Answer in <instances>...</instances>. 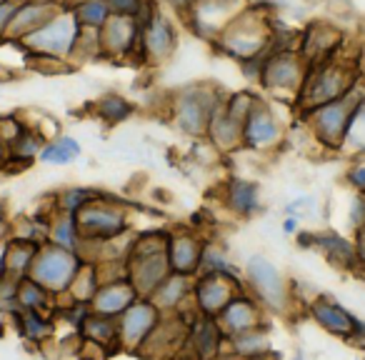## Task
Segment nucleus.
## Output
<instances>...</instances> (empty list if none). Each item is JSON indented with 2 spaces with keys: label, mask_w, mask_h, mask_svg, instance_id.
<instances>
[{
  "label": "nucleus",
  "mask_w": 365,
  "mask_h": 360,
  "mask_svg": "<svg viewBox=\"0 0 365 360\" xmlns=\"http://www.w3.org/2000/svg\"><path fill=\"white\" fill-rule=\"evenodd\" d=\"M215 48L235 61L260 58L273 48V21L260 8H243L215 38Z\"/></svg>",
  "instance_id": "obj_1"
},
{
  "label": "nucleus",
  "mask_w": 365,
  "mask_h": 360,
  "mask_svg": "<svg viewBox=\"0 0 365 360\" xmlns=\"http://www.w3.org/2000/svg\"><path fill=\"white\" fill-rule=\"evenodd\" d=\"M220 98H223V93L215 91L213 86L182 88L173 98V120L182 133H188L193 138H203Z\"/></svg>",
  "instance_id": "obj_6"
},
{
  "label": "nucleus",
  "mask_w": 365,
  "mask_h": 360,
  "mask_svg": "<svg viewBox=\"0 0 365 360\" xmlns=\"http://www.w3.org/2000/svg\"><path fill=\"white\" fill-rule=\"evenodd\" d=\"M198 270L203 275L205 273H233V268H230L223 250L215 248V245H205V243H203V250H200Z\"/></svg>",
  "instance_id": "obj_36"
},
{
  "label": "nucleus",
  "mask_w": 365,
  "mask_h": 360,
  "mask_svg": "<svg viewBox=\"0 0 365 360\" xmlns=\"http://www.w3.org/2000/svg\"><path fill=\"white\" fill-rule=\"evenodd\" d=\"M48 243L61 245V248L78 253V248H81L83 238H81V233H78L76 218H73V215H68V213L58 215V218L53 220L51 230H48Z\"/></svg>",
  "instance_id": "obj_30"
},
{
  "label": "nucleus",
  "mask_w": 365,
  "mask_h": 360,
  "mask_svg": "<svg viewBox=\"0 0 365 360\" xmlns=\"http://www.w3.org/2000/svg\"><path fill=\"white\" fill-rule=\"evenodd\" d=\"M358 71L350 66L348 61H338V58H328V61L318 63V66H308V73L303 78V86L298 91V103L305 113L313 108L330 103L335 98L345 96L358 86Z\"/></svg>",
  "instance_id": "obj_2"
},
{
  "label": "nucleus",
  "mask_w": 365,
  "mask_h": 360,
  "mask_svg": "<svg viewBox=\"0 0 365 360\" xmlns=\"http://www.w3.org/2000/svg\"><path fill=\"white\" fill-rule=\"evenodd\" d=\"M73 218H76L81 238L91 243H110L128 228L125 213L118 205L106 203L103 198L88 200Z\"/></svg>",
  "instance_id": "obj_8"
},
{
  "label": "nucleus",
  "mask_w": 365,
  "mask_h": 360,
  "mask_svg": "<svg viewBox=\"0 0 365 360\" xmlns=\"http://www.w3.org/2000/svg\"><path fill=\"white\" fill-rule=\"evenodd\" d=\"M210 360H243L240 355H215V358H210Z\"/></svg>",
  "instance_id": "obj_47"
},
{
  "label": "nucleus",
  "mask_w": 365,
  "mask_h": 360,
  "mask_svg": "<svg viewBox=\"0 0 365 360\" xmlns=\"http://www.w3.org/2000/svg\"><path fill=\"white\" fill-rule=\"evenodd\" d=\"M230 338H233L235 355H240V358H248V355H255V353H263V350H268V333L263 330V325L240 330V333H233Z\"/></svg>",
  "instance_id": "obj_33"
},
{
  "label": "nucleus",
  "mask_w": 365,
  "mask_h": 360,
  "mask_svg": "<svg viewBox=\"0 0 365 360\" xmlns=\"http://www.w3.org/2000/svg\"><path fill=\"white\" fill-rule=\"evenodd\" d=\"M295 228H298V223H295V218H288V220H285V223H283V230H285V233H295Z\"/></svg>",
  "instance_id": "obj_44"
},
{
  "label": "nucleus",
  "mask_w": 365,
  "mask_h": 360,
  "mask_svg": "<svg viewBox=\"0 0 365 360\" xmlns=\"http://www.w3.org/2000/svg\"><path fill=\"white\" fill-rule=\"evenodd\" d=\"M160 320V310L150 300H135L120 313L118 320V343L128 350H138Z\"/></svg>",
  "instance_id": "obj_14"
},
{
  "label": "nucleus",
  "mask_w": 365,
  "mask_h": 360,
  "mask_svg": "<svg viewBox=\"0 0 365 360\" xmlns=\"http://www.w3.org/2000/svg\"><path fill=\"white\" fill-rule=\"evenodd\" d=\"M48 295H51V293H48L43 285H38L36 280H31L26 275V278L18 280V288H16L13 300H18V305H21V308L43 310L48 305Z\"/></svg>",
  "instance_id": "obj_35"
},
{
  "label": "nucleus",
  "mask_w": 365,
  "mask_h": 360,
  "mask_svg": "<svg viewBox=\"0 0 365 360\" xmlns=\"http://www.w3.org/2000/svg\"><path fill=\"white\" fill-rule=\"evenodd\" d=\"M293 360H303V355H300V353H298V355H295V358H293Z\"/></svg>",
  "instance_id": "obj_48"
},
{
  "label": "nucleus",
  "mask_w": 365,
  "mask_h": 360,
  "mask_svg": "<svg viewBox=\"0 0 365 360\" xmlns=\"http://www.w3.org/2000/svg\"><path fill=\"white\" fill-rule=\"evenodd\" d=\"M38 240H26V238H16L8 243L6 255H3V268H6V275H13L16 280L26 278L28 268H31L33 258L38 253Z\"/></svg>",
  "instance_id": "obj_24"
},
{
  "label": "nucleus",
  "mask_w": 365,
  "mask_h": 360,
  "mask_svg": "<svg viewBox=\"0 0 365 360\" xmlns=\"http://www.w3.org/2000/svg\"><path fill=\"white\" fill-rule=\"evenodd\" d=\"M73 16H76L81 28H101L106 23V18L110 16L106 0H78L76 6H71Z\"/></svg>",
  "instance_id": "obj_32"
},
{
  "label": "nucleus",
  "mask_w": 365,
  "mask_h": 360,
  "mask_svg": "<svg viewBox=\"0 0 365 360\" xmlns=\"http://www.w3.org/2000/svg\"><path fill=\"white\" fill-rule=\"evenodd\" d=\"M280 140H283L280 120L263 101H255L253 110L248 113L243 128H240V143L253 150H270V148L280 145Z\"/></svg>",
  "instance_id": "obj_13"
},
{
  "label": "nucleus",
  "mask_w": 365,
  "mask_h": 360,
  "mask_svg": "<svg viewBox=\"0 0 365 360\" xmlns=\"http://www.w3.org/2000/svg\"><path fill=\"white\" fill-rule=\"evenodd\" d=\"M363 113V91L360 83L345 96L308 110V125L313 128L315 138L328 148H340L350 138V130Z\"/></svg>",
  "instance_id": "obj_3"
},
{
  "label": "nucleus",
  "mask_w": 365,
  "mask_h": 360,
  "mask_svg": "<svg viewBox=\"0 0 365 360\" xmlns=\"http://www.w3.org/2000/svg\"><path fill=\"white\" fill-rule=\"evenodd\" d=\"M168 275H170V265H168L165 250L143 255V258H125V278L130 280L138 295H150Z\"/></svg>",
  "instance_id": "obj_16"
},
{
  "label": "nucleus",
  "mask_w": 365,
  "mask_h": 360,
  "mask_svg": "<svg viewBox=\"0 0 365 360\" xmlns=\"http://www.w3.org/2000/svg\"><path fill=\"white\" fill-rule=\"evenodd\" d=\"M18 3H21V0H3V3H0V41L6 38L8 23H11V18H13V13H16Z\"/></svg>",
  "instance_id": "obj_40"
},
{
  "label": "nucleus",
  "mask_w": 365,
  "mask_h": 360,
  "mask_svg": "<svg viewBox=\"0 0 365 360\" xmlns=\"http://www.w3.org/2000/svg\"><path fill=\"white\" fill-rule=\"evenodd\" d=\"M138 23H140V58H148L150 63L168 61L178 46V33L170 18L153 3Z\"/></svg>",
  "instance_id": "obj_10"
},
{
  "label": "nucleus",
  "mask_w": 365,
  "mask_h": 360,
  "mask_svg": "<svg viewBox=\"0 0 365 360\" xmlns=\"http://www.w3.org/2000/svg\"><path fill=\"white\" fill-rule=\"evenodd\" d=\"M0 3H3V0H0Z\"/></svg>",
  "instance_id": "obj_49"
},
{
  "label": "nucleus",
  "mask_w": 365,
  "mask_h": 360,
  "mask_svg": "<svg viewBox=\"0 0 365 360\" xmlns=\"http://www.w3.org/2000/svg\"><path fill=\"white\" fill-rule=\"evenodd\" d=\"M81 265L83 260L78 253L46 240V245H38L36 258H33L31 268H28V278L36 280L38 285H43L48 293H63V290L71 288Z\"/></svg>",
  "instance_id": "obj_5"
},
{
  "label": "nucleus",
  "mask_w": 365,
  "mask_h": 360,
  "mask_svg": "<svg viewBox=\"0 0 365 360\" xmlns=\"http://www.w3.org/2000/svg\"><path fill=\"white\" fill-rule=\"evenodd\" d=\"M138 300L135 288L130 285L128 278H115V280H106L96 288L91 303V310L98 315H120L128 305H133Z\"/></svg>",
  "instance_id": "obj_18"
},
{
  "label": "nucleus",
  "mask_w": 365,
  "mask_h": 360,
  "mask_svg": "<svg viewBox=\"0 0 365 360\" xmlns=\"http://www.w3.org/2000/svg\"><path fill=\"white\" fill-rule=\"evenodd\" d=\"M106 3H108V11H110L113 16H128V18L140 21V18L148 13L153 0H106Z\"/></svg>",
  "instance_id": "obj_38"
},
{
  "label": "nucleus",
  "mask_w": 365,
  "mask_h": 360,
  "mask_svg": "<svg viewBox=\"0 0 365 360\" xmlns=\"http://www.w3.org/2000/svg\"><path fill=\"white\" fill-rule=\"evenodd\" d=\"M215 323H218V328L228 335L240 333V330H248V328H255V325H260L258 305H255L248 295L235 293L233 298L225 303V308L218 313V320H215Z\"/></svg>",
  "instance_id": "obj_20"
},
{
  "label": "nucleus",
  "mask_w": 365,
  "mask_h": 360,
  "mask_svg": "<svg viewBox=\"0 0 365 360\" xmlns=\"http://www.w3.org/2000/svg\"><path fill=\"white\" fill-rule=\"evenodd\" d=\"M78 155H81V145H78V140L71 135H61L51 143H43L41 153H38V158H41L43 163H48V165H68V163H73Z\"/></svg>",
  "instance_id": "obj_29"
},
{
  "label": "nucleus",
  "mask_w": 365,
  "mask_h": 360,
  "mask_svg": "<svg viewBox=\"0 0 365 360\" xmlns=\"http://www.w3.org/2000/svg\"><path fill=\"white\" fill-rule=\"evenodd\" d=\"M150 303L158 310H175L182 305V300L188 298V275H178L170 273L150 295Z\"/></svg>",
  "instance_id": "obj_25"
},
{
  "label": "nucleus",
  "mask_w": 365,
  "mask_h": 360,
  "mask_svg": "<svg viewBox=\"0 0 365 360\" xmlns=\"http://www.w3.org/2000/svg\"><path fill=\"white\" fill-rule=\"evenodd\" d=\"M240 0H185V18L195 36L213 43L218 33L243 11Z\"/></svg>",
  "instance_id": "obj_9"
},
{
  "label": "nucleus",
  "mask_w": 365,
  "mask_h": 360,
  "mask_svg": "<svg viewBox=\"0 0 365 360\" xmlns=\"http://www.w3.org/2000/svg\"><path fill=\"white\" fill-rule=\"evenodd\" d=\"M78 33H81V26H78L73 11L71 8H61L56 16H51L41 28L23 36L18 43L26 48V53H31L36 58H58V61L68 58L71 61Z\"/></svg>",
  "instance_id": "obj_4"
},
{
  "label": "nucleus",
  "mask_w": 365,
  "mask_h": 360,
  "mask_svg": "<svg viewBox=\"0 0 365 360\" xmlns=\"http://www.w3.org/2000/svg\"><path fill=\"white\" fill-rule=\"evenodd\" d=\"M6 163H8V145L6 143H0V168L6 165Z\"/></svg>",
  "instance_id": "obj_45"
},
{
  "label": "nucleus",
  "mask_w": 365,
  "mask_h": 360,
  "mask_svg": "<svg viewBox=\"0 0 365 360\" xmlns=\"http://www.w3.org/2000/svg\"><path fill=\"white\" fill-rule=\"evenodd\" d=\"M235 293H240V280L235 273H205L195 285L198 310L205 315H218Z\"/></svg>",
  "instance_id": "obj_15"
},
{
  "label": "nucleus",
  "mask_w": 365,
  "mask_h": 360,
  "mask_svg": "<svg viewBox=\"0 0 365 360\" xmlns=\"http://www.w3.org/2000/svg\"><path fill=\"white\" fill-rule=\"evenodd\" d=\"M300 243H308V245H318L320 250H323L325 255H328L330 260H333L335 265H343V268H350V265H355V263H360V248H353L350 245V240H345V238H340V235H308L305 238L303 235V240Z\"/></svg>",
  "instance_id": "obj_23"
},
{
  "label": "nucleus",
  "mask_w": 365,
  "mask_h": 360,
  "mask_svg": "<svg viewBox=\"0 0 365 360\" xmlns=\"http://www.w3.org/2000/svg\"><path fill=\"white\" fill-rule=\"evenodd\" d=\"M8 223H6V208H3V203H0V233H6Z\"/></svg>",
  "instance_id": "obj_46"
},
{
  "label": "nucleus",
  "mask_w": 365,
  "mask_h": 360,
  "mask_svg": "<svg viewBox=\"0 0 365 360\" xmlns=\"http://www.w3.org/2000/svg\"><path fill=\"white\" fill-rule=\"evenodd\" d=\"M243 360H278V355L275 353H255V355H248V358H243Z\"/></svg>",
  "instance_id": "obj_43"
},
{
  "label": "nucleus",
  "mask_w": 365,
  "mask_h": 360,
  "mask_svg": "<svg viewBox=\"0 0 365 360\" xmlns=\"http://www.w3.org/2000/svg\"><path fill=\"white\" fill-rule=\"evenodd\" d=\"M83 323V335H86L88 343L93 345H101V348H106V345H115L118 343V323L110 318V315H88L81 320Z\"/></svg>",
  "instance_id": "obj_28"
},
{
  "label": "nucleus",
  "mask_w": 365,
  "mask_h": 360,
  "mask_svg": "<svg viewBox=\"0 0 365 360\" xmlns=\"http://www.w3.org/2000/svg\"><path fill=\"white\" fill-rule=\"evenodd\" d=\"M61 8L63 6L58 0H21L11 23H8V31L3 41H21L23 36L41 28L51 16H56Z\"/></svg>",
  "instance_id": "obj_17"
},
{
  "label": "nucleus",
  "mask_w": 365,
  "mask_h": 360,
  "mask_svg": "<svg viewBox=\"0 0 365 360\" xmlns=\"http://www.w3.org/2000/svg\"><path fill=\"white\" fill-rule=\"evenodd\" d=\"M225 203L230 210H235L238 215H253L255 210H260V195L258 188L248 180H230L225 188Z\"/></svg>",
  "instance_id": "obj_27"
},
{
  "label": "nucleus",
  "mask_w": 365,
  "mask_h": 360,
  "mask_svg": "<svg viewBox=\"0 0 365 360\" xmlns=\"http://www.w3.org/2000/svg\"><path fill=\"white\" fill-rule=\"evenodd\" d=\"M353 223H355V228L360 230V223H363V198H355V205H353Z\"/></svg>",
  "instance_id": "obj_42"
},
{
  "label": "nucleus",
  "mask_w": 365,
  "mask_h": 360,
  "mask_svg": "<svg viewBox=\"0 0 365 360\" xmlns=\"http://www.w3.org/2000/svg\"><path fill=\"white\" fill-rule=\"evenodd\" d=\"M245 273H248V283L255 290V295L260 298V303L268 305L270 310H278V313L288 308L285 280L270 260H265L263 255H255L245 265Z\"/></svg>",
  "instance_id": "obj_12"
},
{
  "label": "nucleus",
  "mask_w": 365,
  "mask_h": 360,
  "mask_svg": "<svg viewBox=\"0 0 365 360\" xmlns=\"http://www.w3.org/2000/svg\"><path fill=\"white\" fill-rule=\"evenodd\" d=\"M310 313H313V318L318 320L325 330H330V333H335V335H345V338H350V335H363L360 320L355 318V315H350L345 308H340L338 303H333V300H325V298L313 300Z\"/></svg>",
  "instance_id": "obj_21"
},
{
  "label": "nucleus",
  "mask_w": 365,
  "mask_h": 360,
  "mask_svg": "<svg viewBox=\"0 0 365 360\" xmlns=\"http://www.w3.org/2000/svg\"><path fill=\"white\" fill-rule=\"evenodd\" d=\"M96 195L86 188H73V190H66L61 195V213H68V215H76L88 200H93Z\"/></svg>",
  "instance_id": "obj_39"
},
{
  "label": "nucleus",
  "mask_w": 365,
  "mask_h": 360,
  "mask_svg": "<svg viewBox=\"0 0 365 360\" xmlns=\"http://www.w3.org/2000/svg\"><path fill=\"white\" fill-rule=\"evenodd\" d=\"M348 178H350V183H353L355 188L363 190V188H365V165H363V163H360V160L355 163L353 170L348 173Z\"/></svg>",
  "instance_id": "obj_41"
},
{
  "label": "nucleus",
  "mask_w": 365,
  "mask_h": 360,
  "mask_svg": "<svg viewBox=\"0 0 365 360\" xmlns=\"http://www.w3.org/2000/svg\"><path fill=\"white\" fill-rule=\"evenodd\" d=\"M200 250H203V240L193 233H175L168 235L165 255L170 273L178 275H193L198 273L200 263Z\"/></svg>",
  "instance_id": "obj_19"
},
{
  "label": "nucleus",
  "mask_w": 365,
  "mask_h": 360,
  "mask_svg": "<svg viewBox=\"0 0 365 360\" xmlns=\"http://www.w3.org/2000/svg\"><path fill=\"white\" fill-rule=\"evenodd\" d=\"M101 41V58L123 61L133 53H140V23L128 16H108L106 23L98 28Z\"/></svg>",
  "instance_id": "obj_11"
},
{
  "label": "nucleus",
  "mask_w": 365,
  "mask_h": 360,
  "mask_svg": "<svg viewBox=\"0 0 365 360\" xmlns=\"http://www.w3.org/2000/svg\"><path fill=\"white\" fill-rule=\"evenodd\" d=\"M223 101H225V96L220 98L213 115H210V123H208V128H205V140L213 148H218L220 153H230L243 145V143H240V128L243 125H240L235 118L228 115Z\"/></svg>",
  "instance_id": "obj_22"
},
{
  "label": "nucleus",
  "mask_w": 365,
  "mask_h": 360,
  "mask_svg": "<svg viewBox=\"0 0 365 360\" xmlns=\"http://www.w3.org/2000/svg\"><path fill=\"white\" fill-rule=\"evenodd\" d=\"M96 113H98V118H101L103 123H110V125H115V123H123L128 115H130L133 106L125 101V98L115 96V93H108V96H103L101 101L96 103Z\"/></svg>",
  "instance_id": "obj_34"
},
{
  "label": "nucleus",
  "mask_w": 365,
  "mask_h": 360,
  "mask_svg": "<svg viewBox=\"0 0 365 360\" xmlns=\"http://www.w3.org/2000/svg\"><path fill=\"white\" fill-rule=\"evenodd\" d=\"M23 330H26V338L31 340H43L51 333V323L41 310L23 308Z\"/></svg>",
  "instance_id": "obj_37"
},
{
  "label": "nucleus",
  "mask_w": 365,
  "mask_h": 360,
  "mask_svg": "<svg viewBox=\"0 0 365 360\" xmlns=\"http://www.w3.org/2000/svg\"><path fill=\"white\" fill-rule=\"evenodd\" d=\"M43 143L46 140H43L41 133H36V130H31V128L23 125L21 133L8 143V160H23V163L33 160V158L41 153Z\"/></svg>",
  "instance_id": "obj_31"
},
{
  "label": "nucleus",
  "mask_w": 365,
  "mask_h": 360,
  "mask_svg": "<svg viewBox=\"0 0 365 360\" xmlns=\"http://www.w3.org/2000/svg\"><path fill=\"white\" fill-rule=\"evenodd\" d=\"M193 340V350L200 360H210L220 353V345H223V330L218 328L213 318H203L190 333Z\"/></svg>",
  "instance_id": "obj_26"
},
{
  "label": "nucleus",
  "mask_w": 365,
  "mask_h": 360,
  "mask_svg": "<svg viewBox=\"0 0 365 360\" xmlns=\"http://www.w3.org/2000/svg\"><path fill=\"white\" fill-rule=\"evenodd\" d=\"M308 66L300 58L298 48H270L260 63V78L268 91L273 93H293L298 96Z\"/></svg>",
  "instance_id": "obj_7"
}]
</instances>
